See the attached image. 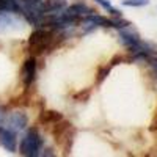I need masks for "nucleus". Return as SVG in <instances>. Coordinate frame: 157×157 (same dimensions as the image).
I'll return each mask as SVG.
<instances>
[{"mask_svg":"<svg viewBox=\"0 0 157 157\" xmlns=\"http://www.w3.org/2000/svg\"><path fill=\"white\" fill-rule=\"evenodd\" d=\"M54 30H46L39 27L32 32L29 36V49L33 55H41L44 52L52 49V43H54Z\"/></svg>","mask_w":157,"mask_h":157,"instance_id":"nucleus-1","label":"nucleus"},{"mask_svg":"<svg viewBox=\"0 0 157 157\" xmlns=\"http://www.w3.org/2000/svg\"><path fill=\"white\" fill-rule=\"evenodd\" d=\"M19 151L22 155L27 157H38L43 151V137L39 135L36 127H29L21 140Z\"/></svg>","mask_w":157,"mask_h":157,"instance_id":"nucleus-2","label":"nucleus"},{"mask_svg":"<svg viewBox=\"0 0 157 157\" xmlns=\"http://www.w3.org/2000/svg\"><path fill=\"white\" fill-rule=\"evenodd\" d=\"M29 126V116L25 115L24 112H19V110H14L5 116V127L14 130L16 134L19 132H24Z\"/></svg>","mask_w":157,"mask_h":157,"instance_id":"nucleus-3","label":"nucleus"},{"mask_svg":"<svg viewBox=\"0 0 157 157\" xmlns=\"http://www.w3.org/2000/svg\"><path fill=\"white\" fill-rule=\"evenodd\" d=\"M36 69H38V63L35 57H30L24 61V66L21 71V77H22V82L24 85L30 88L33 85V82L36 80Z\"/></svg>","mask_w":157,"mask_h":157,"instance_id":"nucleus-4","label":"nucleus"},{"mask_svg":"<svg viewBox=\"0 0 157 157\" xmlns=\"http://www.w3.org/2000/svg\"><path fill=\"white\" fill-rule=\"evenodd\" d=\"M118 35H120L121 44H123L124 47H127L129 50L135 49V47L140 44V41H141L140 35H138L132 27H130V25H127V27H124V29H120V30H118Z\"/></svg>","mask_w":157,"mask_h":157,"instance_id":"nucleus-5","label":"nucleus"},{"mask_svg":"<svg viewBox=\"0 0 157 157\" xmlns=\"http://www.w3.org/2000/svg\"><path fill=\"white\" fill-rule=\"evenodd\" d=\"M0 146L8 152L14 154L17 151V134L8 127L0 129Z\"/></svg>","mask_w":157,"mask_h":157,"instance_id":"nucleus-6","label":"nucleus"},{"mask_svg":"<svg viewBox=\"0 0 157 157\" xmlns=\"http://www.w3.org/2000/svg\"><path fill=\"white\" fill-rule=\"evenodd\" d=\"M66 13H69V14H74V16H78V17H83V16H88L91 14V13H96L93 8H90L86 3L83 2H77V3H72L69 6H66V10H64Z\"/></svg>","mask_w":157,"mask_h":157,"instance_id":"nucleus-7","label":"nucleus"},{"mask_svg":"<svg viewBox=\"0 0 157 157\" xmlns=\"http://www.w3.org/2000/svg\"><path fill=\"white\" fill-rule=\"evenodd\" d=\"M61 120H63V115L55 110H44V112H41V115L38 118V121L41 124H52V126Z\"/></svg>","mask_w":157,"mask_h":157,"instance_id":"nucleus-8","label":"nucleus"},{"mask_svg":"<svg viewBox=\"0 0 157 157\" xmlns=\"http://www.w3.org/2000/svg\"><path fill=\"white\" fill-rule=\"evenodd\" d=\"M112 68H113L112 64H109V66H104V68H101V69L98 71V77H96V83H98V85H101V83L107 78V75L110 74Z\"/></svg>","mask_w":157,"mask_h":157,"instance_id":"nucleus-9","label":"nucleus"},{"mask_svg":"<svg viewBox=\"0 0 157 157\" xmlns=\"http://www.w3.org/2000/svg\"><path fill=\"white\" fill-rule=\"evenodd\" d=\"M124 6H132V8H140V6H146L149 3V0H123L121 2Z\"/></svg>","mask_w":157,"mask_h":157,"instance_id":"nucleus-10","label":"nucleus"},{"mask_svg":"<svg viewBox=\"0 0 157 157\" xmlns=\"http://www.w3.org/2000/svg\"><path fill=\"white\" fill-rule=\"evenodd\" d=\"M88 96H90V90H83V91H80V93H77L74 98L77 101H80V102H85L88 99Z\"/></svg>","mask_w":157,"mask_h":157,"instance_id":"nucleus-11","label":"nucleus"},{"mask_svg":"<svg viewBox=\"0 0 157 157\" xmlns=\"http://www.w3.org/2000/svg\"><path fill=\"white\" fill-rule=\"evenodd\" d=\"M94 2L99 5V6H102L104 10H107V11H110L113 6H112V3L109 2V0H94Z\"/></svg>","mask_w":157,"mask_h":157,"instance_id":"nucleus-12","label":"nucleus"},{"mask_svg":"<svg viewBox=\"0 0 157 157\" xmlns=\"http://www.w3.org/2000/svg\"><path fill=\"white\" fill-rule=\"evenodd\" d=\"M148 61L151 63V68H152V71H154V74H155V77H157V55L151 57Z\"/></svg>","mask_w":157,"mask_h":157,"instance_id":"nucleus-13","label":"nucleus"},{"mask_svg":"<svg viewBox=\"0 0 157 157\" xmlns=\"http://www.w3.org/2000/svg\"><path fill=\"white\" fill-rule=\"evenodd\" d=\"M5 127V113L0 110V129Z\"/></svg>","mask_w":157,"mask_h":157,"instance_id":"nucleus-14","label":"nucleus"}]
</instances>
